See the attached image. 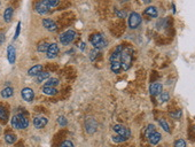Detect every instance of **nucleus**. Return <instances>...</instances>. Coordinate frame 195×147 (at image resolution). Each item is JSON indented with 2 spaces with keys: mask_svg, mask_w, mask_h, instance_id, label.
Returning a JSON list of instances; mask_svg holds the SVG:
<instances>
[{
  "mask_svg": "<svg viewBox=\"0 0 195 147\" xmlns=\"http://www.w3.org/2000/svg\"><path fill=\"white\" fill-rule=\"evenodd\" d=\"M113 130H114L115 132H116V134H117V136H121V137L128 138H128H130V136H131L130 130H128L126 127L122 125V124H116V125H114Z\"/></svg>",
  "mask_w": 195,
  "mask_h": 147,
  "instance_id": "423d86ee",
  "label": "nucleus"
},
{
  "mask_svg": "<svg viewBox=\"0 0 195 147\" xmlns=\"http://www.w3.org/2000/svg\"><path fill=\"white\" fill-rule=\"evenodd\" d=\"M143 14L146 15V16H148V17H150V19H155V17H157V15H158V10H157V8L155 6H149V7H147V8L145 9Z\"/></svg>",
  "mask_w": 195,
  "mask_h": 147,
  "instance_id": "dca6fc26",
  "label": "nucleus"
},
{
  "mask_svg": "<svg viewBox=\"0 0 195 147\" xmlns=\"http://www.w3.org/2000/svg\"><path fill=\"white\" fill-rule=\"evenodd\" d=\"M79 50H81V51H84V50H85V43L79 44Z\"/></svg>",
  "mask_w": 195,
  "mask_h": 147,
  "instance_id": "a19ab883",
  "label": "nucleus"
},
{
  "mask_svg": "<svg viewBox=\"0 0 195 147\" xmlns=\"http://www.w3.org/2000/svg\"><path fill=\"white\" fill-rule=\"evenodd\" d=\"M169 99H170V94L168 92H164V91L158 95V101L160 102H167V101H169Z\"/></svg>",
  "mask_w": 195,
  "mask_h": 147,
  "instance_id": "cd10ccee",
  "label": "nucleus"
},
{
  "mask_svg": "<svg viewBox=\"0 0 195 147\" xmlns=\"http://www.w3.org/2000/svg\"><path fill=\"white\" fill-rule=\"evenodd\" d=\"M48 119L45 116H36L34 119V125L36 129H43L44 127H46Z\"/></svg>",
  "mask_w": 195,
  "mask_h": 147,
  "instance_id": "f8f14e48",
  "label": "nucleus"
},
{
  "mask_svg": "<svg viewBox=\"0 0 195 147\" xmlns=\"http://www.w3.org/2000/svg\"><path fill=\"white\" fill-rule=\"evenodd\" d=\"M5 42V33L0 32V45Z\"/></svg>",
  "mask_w": 195,
  "mask_h": 147,
  "instance_id": "ea45409f",
  "label": "nucleus"
},
{
  "mask_svg": "<svg viewBox=\"0 0 195 147\" xmlns=\"http://www.w3.org/2000/svg\"><path fill=\"white\" fill-rule=\"evenodd\" d=\"M13 94H14V89L10 86H6L5 89H2V91H1V97L4 99H8Z\"/></svg>",
  "mask_w": 195,
  "mask_h": 147,
  "instance_id": "6ab92c4d",
  "label": "nucleus"
},
{
  "mask_svg": "<svg viewBox=\"0 0 195 147\" xmlns=\"http://www.w3.org/2000/svg\"><path fill=\"white\" fill-rule=\"evenodd\" d=\"M85 128H86V132L87 133H93L95 132V130L98 128V124H96V121L94 119H87L85 122Z\"/></svg>",
  "mask_w": 195,
  "mask_h": 147,
  "instance_id": "ddd939ff",
  "label": "nucleus"
},
{
  "mask_svg": "<svg viewBox=\"0 0 195 147\" xmlns=\"http://www.w3.org/2000/svg\"><path fill=\"white\" fill-rule=\"evenodd\" d=\"M12 127L17 130H24L29 127V119L22 114H16L12 117Z\"/></svg>",
  "mask_w": 195,
  "mask_h": 147,
  "instance_id": "f03ea898",
  "label": "nucleus"
},
{
  "mask_svg": "<svg viewBox=\"0 0 195 147\" xmlns=\"http://www.w3.org/2000/svg\"><path fill=\"white\" fill-rule=\"evenodd\" d=\"M155 131H156V130H155V125H154V124H149L147 127V129H146V131H145V134H146V137L148 138L153 132H155Z\"/></svg>",
  "mask_w": 195,
  "mask_h": 147,
  "instance_id": "7c9ffc66",
  "label": "nucleus"
},
{
  "mask_svg": "<svg viewBox=\"0 0 195 147\" xmlns=\"http://www.w3.org/2000/svg\"><path fill=\"white\" fill-rule=\"evenodd\" d=\"M181 114H182V112H181L180 109H178L176 113H173V112H172V113H170V116H171V117H173L175 119H179L181 117Z\"/></svg>",
  "mask_w": 195,
  "mask_h": 147,
  "instance_id": "72a5a7b5",
  "label": "nucleus"
},
{
  "mask_svg": "<svg viewBox=\"0 0 195 147\" xmlns=\"http://www.w3.org/2000/svg\"><path fill=\"white\" fill-rule=\"evenodd\" d=\"M119 61H121V64H122V69L123 70H128L131 68V66H132V61H133V50L131 47L124 48Z\"/></svg>",
  "mask_w": 195,
  "mask_h": 147,
  "instance_id": "f257e3e1",
  "label": "nucleus"
},
{
  "mask_svg": "<svg viewBox=\"0 0 195 147\" xmlns=\"http://www.w3.org/2000/svg\"><path fill=\"white\" fill-rule=\"evenodd\" d=\"M59 52H60V48L57 46V44H49L47 52H46V57H47V59H55L59 55Z\"/></svg>",
  "mask_w": 195,
  "mask_h": 147,
  "instance_id": "6e6552de",
  "label": "nucleus"
},
{
  "mask_svg": "<svg viewBox=\"0 0 195 147\" xmlns=\"http://www.w3.org/2000/svg\"><path fill=\"white\" fill-rule=\"evenodd\" d=\"M48 46H49V44L47 43V42H43V43H40L38 45V47H37V51L38 52H47L48 50Z\"/></svg>",
  "mask_w": 195,
  "mask_h": 147,
  "instance_id": "c85d7f7f",
  "label": "nucleus"
},
{
  "mask_svg": "<svg viewBox=\"0 0 195 147\" xmlns=\"http://www.w3.org/2000/svg\"><path fill=\"white\" fill-rule=\"evenodd\" d=\"M116 15H117V16H118L119 19H125V17H126V12H125V10H121V9H117L116 10Z\"/></svg>",
  "mask_w": 195,
  "mask_h": 147,
  "instance_id": "c9c22d12",
  "label": "nucleus"
},
{
  "mask_svg": "<svg viewBox=\"0 0 195 147\" xmlns=\"http://www.w3.org/2000/svg\"><path fill=\"white\" fill-rule=\"evenodd\" d=\"M8 119V113L2 106H0V121L1 122H7Z\"/></svg>",
  "mask_w": 195,
  "mask_h": 147,
  "instance_id": "bb28decb",
  "label": "nucleus"
},
{
  "mask_svg": "<svg viewBox=\"0 0 195 147\" xmlns=\"http://www.w3.org/2000/svg\"><path fill=\"white\" fill-rule=\"evenodd\" d=\"M16 139H17V137L14 133H6L5 134V140L7 144H14L16 141Z\"/></svg>",
  "mask_w": 195,
  "mask_h": 147,
  "instance_id": "a878e982",
  "label": "nucleus"
},
{
  "mask_svg": "<svg viewBox=\"0 0 195 147\" xmlns=\"http://www.w3.org/2000/svg\"><path fill=\"white\" fill-rule=\"evenodd\" d=\"M98 55H99V51H98V50H92V51H91V53H90V60L91 61H94L95 59H96V57H98Z\"/></svg>",
  "mask_w": 195,
  "mask_h": 147,
  "instance_id": "473e14b6",
  "label": "nucleus"
},
{
  "mask_svg": "<svg viewBox=\"0 0 195 147\" xmlns=\"http://www.w3.org/2000/svg\"><path fill=\"white\" fill-rule=\"evenodd\" d=\"M161 133L160 132H157V131H155V132H153L149 137L147 138L148 139V141L150 142L152 145H157L158 142L161 141Z\"/></svg>",
  "mask_w": 195,
  "mask_h": 147,
  "instance_id": "a211bd4d",
  "label": "nucleus"
},
{
  "mask_svg": "<svg viewBox=\"0 0 195 147\" xmlns=\"http://www.w3.org/2000/svg\"><path fill=\"white\" fill-rule=\"evenodd\" d=\"M49 76H51V74L48 71H42L38 76L36 77V81H37V83H43L44 81L49 79Z\"/></svg>",
  "mask_w": 195,
  "mask_h": 147,
  "instance_id": "412c9836",
  "label": "nucleus"
},
{
  "mask_svg": "<svg viewBox=\"0 0 195 147\" xmlns=\"http://www.w3.org/2000/svg\"><path fill=\"white\" fill-rule=\"evenodd\" d=\"M175 147H187L184 139H178L175 141Z\"/></svg>",
  "mask_w": 195,
  "mask_h": 147,
  "instance_id": "f704fd0d",
  "label": "nucleus"
},
{
  "mask_svg": "<svg viewBox=\"0 0 195 147\" xmlns=\"http://www.w3.org/2000/svg\"><path fill=\"white\" fill-rule=\"evenodd\" d=\"M110 70L113 71L114 74H119L121 70H122V64H121V62H113L111 64H110Z\"/></svg>",
  "mask_w": 195,
  "mask_h": 147,
  "instance_id": "4be33fe9",
  "label": "nucleus"
},
{
  "mask_svg": "<svg viewBox=\"0 0 195 147\" xmlns=\"http://www.w3.org/2000/svg\"><path fill=\"white\" fill-rule=\"evenodd\" d=\"M34 9H36V12H37L38 14H40V15L47 14L48 12H49V8H48L47 6H45V4H44L43 1H39V2H37V4L34 5Z\"/></svg>",
  "mask_w": 195,
  "mask_h": 147,
  "instance_id": "2eb2a0df",
  "label": "nucleus"
},
{
  "mask_svg": "<svg viewBox=\"0 0 195 147\" xmlns=\"http://www.w3.org/2000/svg\"><path fill=\"white\" fill-rule=\"evenodd\" d=\"M57 123L59 125H61V127H66L68 124V119L64 117V116H59L57 117Z\"/></svg>",
  "mask_w": 195,
  "mask_h": 147,
  "instance_id": "2f4dec72",
  "label": "nucleus"
},
{
  "mask_svg": "<svg viewBox=\"0 0 195 147\" xmlns=\"http://www.w3.org/2000/svg\"><path fill=\"white\" fill-rule=\"evenodd\" d=\"M7 59L10 64H14L16 61V50L13 45H9L7 47Z\"/></svg>",
  "mask_w": 195,
  "mask_h": 147,
  "instance_id": "4468645a",
  "label": "nucleus"
},
{
  "mask_svg": "<svg viewBox=\"0 0 195 147\" xmlns=\"http://www.w3.org/2000/svg\"><path fill=\"white\" fill-rule=\"evenodd\" d=\"M43 2L45 4V6H47L48 8L51 9V8H54V7H56V6L60 5V0H43Z\"/></svg>",
  "mask_w": 195,
  "mask_h": 147,
  "instance_id": "5701e85b",
  "label": "nucleus"
},
{
  "mask_svg": "<svg viewBox=\"0 0 195 147\" xmlns=\"http://www.w3.org/2000/svg\"><path fill=\"white\" fill-rule=\"evenodd\" d=\"M59 83H60V81L57 79V78H49V79H47V82L45 83V85L46 87H55V86L59 85Z\"/></svg>",
  "mask_w": 195,
  "mask_h": 147,
  "instance_id": "b1692460",
  "label": "nucleus"
},
{
  "mask_svg": "<svg viewBox=\"0 0 195 147\" xmlns=\"http://www.w3.org/2000/svg\"><path fill=\"white\" fill-rule=\"evenodd\" d=\"M13 14H14V9L12 8V7H7L4 12V20H5V22H10L12 21V17H13Z\"/></svg>",
  "mask_w": 195,
  "mask_h": 147,
  "instance_id": "aec40b11",
  "label": "nucleus"
},
{
  "mask_svg": "<svg viewBox=\"0 0 195 147\" xmlns=\"http://www.w3.org/2000/svg\"><path fill=\"white\" fill-rule=\"evenodd\" d=\"M163 92V85L162 83H158V82H154L150 84L149 86V93L152 95H160Z\"/></svg>",
  "mask_w": 195,
  "mask_h": 147,
  "instance_id": "1a4fd4ad",
  "label": "nucleus"
},
{
  "mask_svg": "<svg viewBox=\"0 0 195 147\" xmlns=\"http://www.w3.org/2000/svg\"><path fill=\"white\" fill-rule=\"evenodd\" d=\"M77 38V32L75 30H72V29H69L67 31H64L63 33L60 35V43L62 45H64V46H67V45H70L71 43L75 42V39Z\"/></svg>",
  "mask_w": 195,
  "mask_h": 147,
  "instance_id": "7ed1b4c3",
  "label": "nucleus"
},
{
  "mask_svg": "<svg viewBox=\"0 0 195 147\" xmlns=\"http://www.w3.org/2000/svg\"><path fill=\"white\" fill-rule=\"evenodd\" d=\"M60 147H75V145H74V142L70 141V140H64V141L61 144Z\"/></svg>",
  "mask_w": 195,
  "mask_h": 147,
  "instance_id": "4c0bfd02",
  "label": "nucleus"
},
{
  "mask_svg": "<svg viewBox=\"0 0 195 147\" xmlns=\"http://www.w3.org/2000/svg\"><path fill=\"white\" fill-rule=\"evenodd\" d=\"M90 42L91 44L94 46L95 50H98V51H100L102 48H105L107 46V40L105 39L103 37V35H101V33H94V35H92L90 38Z\"/></svg>",
  "mask_w": 195,
  "mask_h": 147,
  "instance_id": "20e7f679",
  "label": "nucleus"
},
{
  "mask_svg": "<svg viewBox=\"0 0 195 147\" xmlns=\"http://www.w3.org/2000/svg\"><path fill=\"white\" fill-rule=\"evenodd\" d=\"M43 93L46 95H55L57 93V90L55 87H46V86H44L43 87Z\"/></svg>",
  "mask_w": 195,
  "mask_h": 147,
  "instance_id": "393cba45",
  "label": "nucleus"
},
{
  "mask_svg": "<svg viewBox=\"0 0 195 147\" xmlns=\"http://www.w3.org/2000/svg\"><path fill=\"white\" fill-rule=\"evenodd\" d=\"M123 50H124L123 45H118V46H117V48H116L114 52H113V54H111V55H110V57H109V60H110V62H111V63H113V62H118L119 61L121 55H122V52H123Z\"/></svg>",
  "mask_w": 195,
  "mask_h": 147,
  "instance_id": "9b49d317",
  "label": "nucleus"
},
{
  "mask_svg": "<svg viewBox=\"0 0 195 147\" xmlns=\"http://www.w3.org/2000/svg\"><path fill=\"white\" fill-rule=\"evenodd\" d=\"M143 22V19H141V15L138 14V13H131L128 15V27L131 29H137L141 24Z\"/></svg>",
  "mask_w": 195,
  "mask_h": 147,
  "instance_id": "39448f33",
  "label": "nucleus"
},
{
  "mask_svg": "<svg viewBox=\"0 0 195 147\" xmlns=\"http://www.w3.org/2000/svg\"><path fill=\"white\" fill-rule=\"evenodd\" d=\"M21 97H22V99L24 101H27V102H31L34 98V92L32 89H30V87H24L22 89L21 91Z\"/></svg>",
  "mask_w": 195,
  "mask_h": 147,
  "instance_id": "0eeeda50",
  "label": "nucleus"
},
{
  "mask_svg": "<svg viewBox=\"0 0 195 147\" xmlns=\"http://www.w3.org/2000/svg\"><path fill=\"white\" fill-rule=\"evenodd\" d=\"M113 140L115 142H124L128 140V138H124V137H121V136H117V137H114L113 138Z\"/></svg>",
  "mask_w": 195,
  "mask_h": 147,
  "instance_id": "58836bf2",
  "label": "nucleus"
},
{
  "mask_svg": "<svg viewBox=\"0 0 195 147\" xmlns=\"http://www.w3.org/2000/svg\"><path fill=\"white\" fill-rule=\"evenodd\" d=\"M20 32H21V22H19L17 23V27H16V31H15V35H14V40H16V39L19 38L20 36Z\"/></svg>",
  "mask_w": 195,
  "mask_h": 147,
  "instance_id": "e433bc0d",
  "label": "nucleus"
},
{
  "mask_svg": "<svg viewBox=\"0 0 195 147\" xmlns=\"http://www.w3.org/2000/svg\"><path fill=\"white\" fill-rule=\"evenodd\" d=\"M160 125L162 127V129L165 131V132L170 133L171 132V130H170V127H169V124L167 123V121L164 119H160Z\"/></svg>",
  "mask_w": 195,
  "mask_h": 147,
  "instance_id": "c756f323",
  "label": "nucleus"
},
{
  "mask_svg": "<svg viewBox=\"0 0 195 147\" xmlns=\"http://www.w3.org/2000/svg\"><path fill=\"white\" fill-rule=\"evenodd\" d=\"M43 71V66L42 64H36V66L31 67L28 70V75L29 76H38L39 74Z\"/></svg>",
  "mask_w": 195,
  "mask_h": 147,
  "instance_id": "f3484780",
  "label": "nucleus"
},
{
  "mask_svg": "<svg viewBox=\"0 0 195 147\" xmlns=\"http://www.w3.org/2000/svg\"><path fill=\"white\" fill-rule=\"evenodd\" d=\"M43 25L44 28L51 31V32H55L57 30V24L55 23V21H53L52 19H44L43 20Z\"/></svg>",
  "mask_w": 195,
  "mask_h": 147,
  "instance_id": "9d476101",
  "label": "nucleus"
}]
</instances>
